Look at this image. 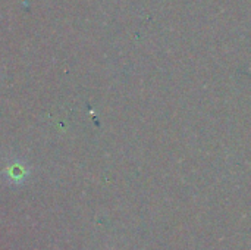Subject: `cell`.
Returning a JSON list of instances; mask_svg holds the SVG:
<instances>
[]
</instances>
